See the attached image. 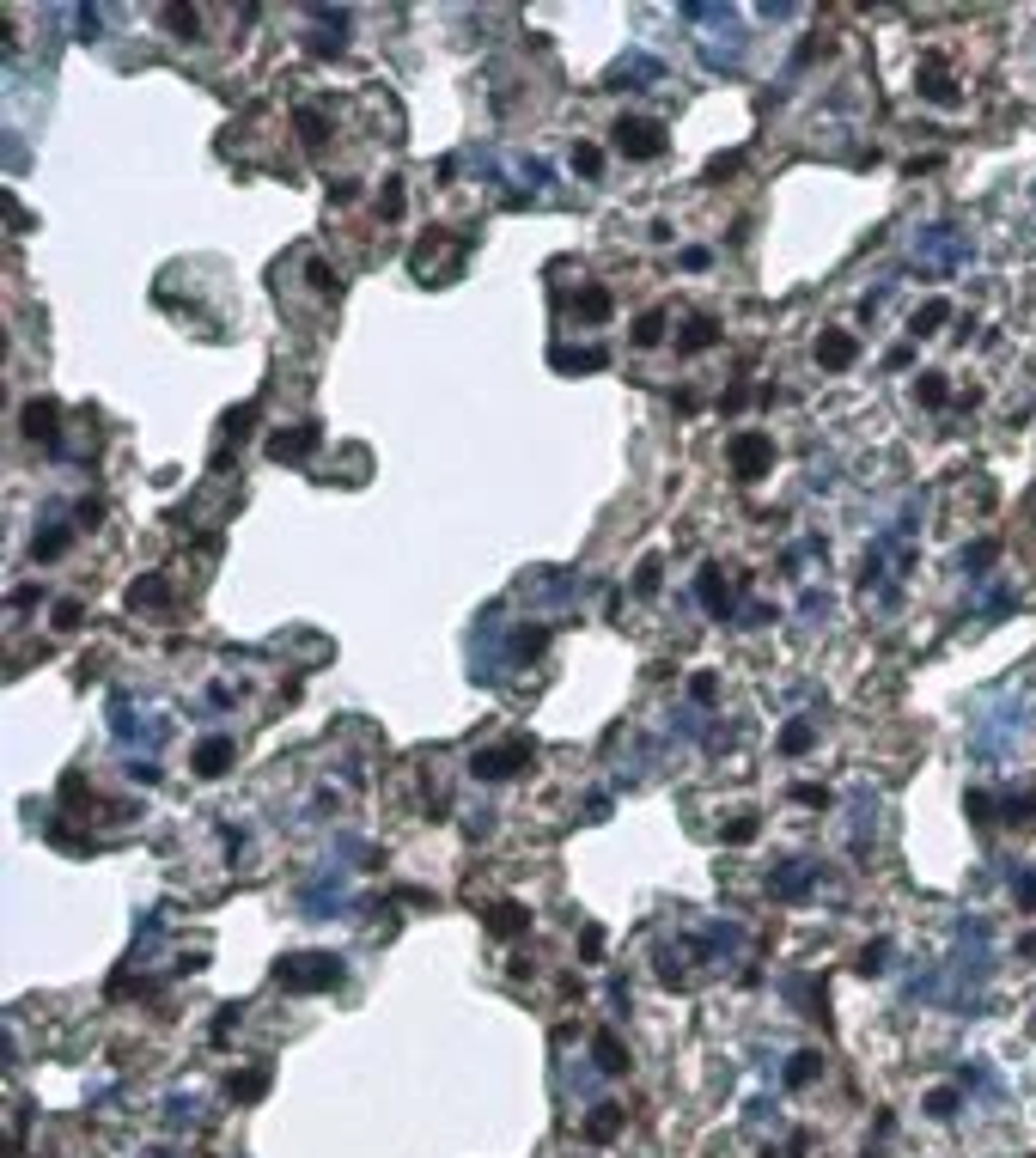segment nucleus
Here are the masks:
<instances>
[{"label": "nucleus", "mask_w": 1036, "mask_h": 1158, "mask_svg": "<svg viewBox=\"0 0 1036 1158\" xmlns=\"http://www.w3.org/2000/svg\"><path fill=\"white\" fill-rule=\"evenodd\" d=\"M347 969H342V957L336 952H293V957H280L275 963V982L287 994H323V988H336Z\"/></svg>", "instance_id": "obj_1"}, {"label": "nucleus", "mask_w": 1036, "mask_h": 1158, "mask_svg": "<svg viewBox=\"0 0 1036 1158\" xmlns=\"http://www.w3.org/2000/svg\"><path fill=\"white\" fill-rule=\"evenodd\" d=\"M531 756H537V744H531V738H513V744H500V750H476V756H470V775H476V781H506V775H518Z\"/></svg>", "instance_id": "obj_2"}, {"label": "nucleus", "mask_w": 1036, "mask_h": 1158, "mask_svg": "<svg viewBox=\"0 0 1036 1158\" xmlns=\"http://www.w3.org/2000/svg\"><path fill=\"white\" fill-rule=\"evenodd\" d=\"M610 135H616L622 159H658V153H664V129H658L653 116H622Z\"/></svg>", "instance_id": "obj_3"}, {"label": "nucleus", "mask_w": 1036, "mask_h": 1158, "mask_svg": "<svg viewBox=\"0 0 1036 1158\" xmlns=\"http://www.w3.org/2000/svg\"><path fill=\"white\" fill-rule=\"evenodd\" d=\"M768 464H774V440L768 433H738L731 440V470H738V482H756V476H768Z\"/></svg>", "instance_id": "obj_4"}, {"label": "nucleus", "mask_w": 1036, "mask_h": 1158, "mask_svg": "<svg viewBox=\"0 0 1036 1158\" xmlns=\"http://www.w3.org/2000/svg\"><path fill=\"white\" fill-rule=\"evenodd\" d=\"M19 427H25V440L55 445V433H62V403H55V397H31L25 415H19Z\"/></svg>", "instance_id": "obj_5"}, {"label": "nucleus", "mask_w": 1036, "mask_h": 1158, "mask_svg": "<svg viewBox=\"0 0 1036 1158\" xmlns=\"http://www.w3.org/2000/svg\"><path fill=\"white\" fill-rule=\"evenodd\" d=\"M317 440H323V433H317L311 421H299V427H287V433L269 440V457H275V464H299V457H311V445H317Z\"/></svg>", "instance_id": "obj_6"}, {"label": "nucleus", "mask_w": 1036, "mask_h": 1158, "mask_svg": "<svg viewBox=\"0 0 1036 1158\" xmlns=\"http://www.w3.org/2000/svg\"><path fill=\"white\" fill-rule=\"evenodd\" d=\"M482 920H488V933H494V939H518V933H531V909H524V902H513V896H506V902H494Z\"/></svg>", "instance_id": "obj_7"}, {"label": "nucleus", "mask_w": 1036, "mask_h": 1158, "mask_svg": "<svg viewBox=\"0 0 1036 1158\" xmlns=\"http://www.w3.org/2000/svg\"><path fill=\"white\" fill-rule=\"evenodd\" d=\"M854 354H860V348H854L848 330H823V336H817V366H829V373L854 366Z\"/></svg>", "instance_id": "obj_8"}, {"label": "nucleus", "mask_w": 1036, "mask_h": 1158, "mask_svg": "<svg viewBox=\"0 0 1036 1158\" xmlns=\"http://www.w3.org/2000/svg\"><path fill=\"white\" fill-rule=\"evenodd\" d=\"M232 756H238L232 738H207V744L196 750V775H202V781H220V775L232 768Z\"/></svg>", "instance_id": "obj_9"}, {"label": "nucleus", "mask_w": 1036, "mask_h": 1158, "mask_svg": "<svg viewBox=\"0 0 1036 1158\" xmlns=\"http://www.w3.org/2000/svg\"><path fill=\"white\" fill-rule=\"evenodd\" d=\"M591 1055H597V1073H610V1079H616V1073H628V1049H622L610 1030H597V1036H591Z\"/></svg>", "instance_id": "obj_10"}, {"label": "nucleus", "mask_w": 1036, "mask_h": 1158, "mask_svg": "<svg viewBox=\"0 0 1036 1158\" xmlns=\"http://www.w3.org/2000/svg\"><path fill=\"white\" fill-rule=\"evenodd\" d=\"M165 598H171V585H165L159 574H146V579H135V585H129V610H159Z\"/></svg>", "instance_id": "obj_11"}, {"label": "nucleus", "mask_w": 1036, "mask_h": 1158, "mask_svg": "<svg viewBox=\"0 0 1036 1158\" xmlns=\"http://www.w3.org/2000/svg\"><path fill=\"white\" fill-rule=\"evenodd\" d=\"M549 360H555V373H597V366H604L597 348H555Z\"/></svg>", "instance_id": "obj_12"}, {"label": "nucleus", "mask_w": 1036, "mask_h": 1158, "mask_svg": "<svg viewBox=\"0 0 1036 1158\" xmlns=\"http://www.w3.org/2000/svg\"><path fill=\"white\" fill-rule=\"evenodd\" d=\"M305 281H311V293H317V299H336V293H342V274L330 269L323 256H311V263H305Z\"/></svg>", "instance_id": "obj_13"}, {"label": "nucleus", "mask_w": 1036, "mask_h": 1158, "mask_svg": "<svg viewBox=\"0 0 1036 1158\" xmlns=\"http://www.w3.org/2000/svg\"><path fill=\"white\" fill-rule=\"evenodd\" d=\"M695 592H701V604H707L714 616H725V610H731V598H725V585H720V567H707V574L695 579Z\"/></svg>", "instance_id": "obj_14"}, {"label": "nucleus", "mask_w": 1036, "mask_h": 1158, "mask_svg": "<svg viewBox=\"0 0 1036 1158\" xmlns=\"http://www.w3.org/2000/svg\"><path fill=\"white\" fill-rule=\"evenodd\" d=\"M299 140H305L311 153H323V140H330V122H323V110H299Z\"/></svg>", "instance_id": "obj_15"}, {"label": "nucleus", "mask_w": 1036, "mask_h": 1158, "mask_svg": "<svg viewBox=\"0 0 1036 1158\" xmlns=\"http://www.w3.org/2000/svg\"><path fill=\"white\" fill-rule=\"evenodd\" d=\"M159 19H165L177 37H202V13H196V6H165Z\"/></svg>", "instance_id": "obj_16"}, {"label": "nucleus", "mask_w": 1036, "mask_h": 1158, "mask_svg": "<svg viewBox=\"0 0 1036 1158\" xmlns=\"http://www.w3.org/2000/svg\"><path fill=\"white\" fill-rule=\"evenodd\" d=\"M634 341H640V348H658V341H664V311H640V317H634Z\"/></svg>", "instance_id": "obj_17"}, {"label": "nucleus", "mask_w": 1036, "mask_h": 1158, "mask_svg": "<svg viewBox=\"0 0 1036 1158\" xmlns=\"http://www.w3.org/2000/svg\"><path fill=\"white\" fill-rule=\"evenodd\" d=\"M586 1134H591V1140H610V1134H622V1110H616V1103H597V1116L586 1122Z\"/></svg>", "instance_id": "obj_18"}, {"label": "nucleus", "mask_w": 1036, "mask_h": 1158, "mask_svg": "<svg viewBox=\"0 0 1036 1158\" xmlns=\"http://www.w3.org/2000/svg\"><path fill=\"white\" fill-rule=\"evenodd\" d=\"M573 311H580L586 323H597V317H610V293H604V287H586V293L573 299Z\"/></svg>", "instance_id": "obj_19"}, {"label": "nucleus", "mask_w": 1036, "mask_h": 1158, "mask_svg": "<svg viewBox=\"0 0 1036 1158\" xmlns=\"http://www.w3.org/2000/svg\"><path fill=\"white\" fill-rule=\"evenodd\" d=\"M817 1073H823V1055H811V1049H805V1055H793V1067H787V1086H811Z\"/></svg>", "instance_id": "obj_20"}, {"label": "nucleus", "mask_w": 1036, "mask_h": 1158, "mask_svg": "<svg viewBox=\"0 0 1036 1158\" xmlns=\"http://www.w3.org/2000/svg\"><path fill=\"white\" fill-rule=\"evenodd\" d=\"M263 1091H269V1073H263V1067H250V1073H232V1097H244V1103H250V1097H263Z\"/></svg>", "instance_id": "obj_21"}, {"label": "nucleus", "mask_w": 1036, "mask_h": 1158, "mask_svg": "<svg viewBox=\"0 0 1036 1158\" xmlns=\"http://www.w3.org/2000/svg\"><path fill=\"white\" fill-rule=\"evenodd\" d=\"M811 744H817V732H811L805 719H793V726L781 732V750H787V756H805V750H811Z\"/></svg>", "instance_id": "obj_22"}, {"label": "nucleus", "mask_w": 1036, "mask_h": 1158, "mask_svg": "<svg viewBox=\"0 0 1036 1158\" xmlns=\"http://www.w3.org/2000/svg\"><path fill=\"white\" fill-rule=\"evenodd\" d=\"M945 317H951V306H945V299H927V306L915 311V336H927V330H939Z\"/></svg>", "instance_id": "obj_23"}, {"label": "nucleus", "mask_w": 1036, "mask_h": 1158, "mask_svg": "<svg viewBox=\"0 0 1036 1158\" xmlns=\"http://www.w3.org/2000/svg\"><path fill=\"white\" fill-rule=\"evenodd\" d=\"M379 214H384V220H397V214H403V177H384V189H379Z\"/></svg>", "instance_id": "obj_24"}, {"label": "nucleus", "mask_w": 1036, "mask_h": 1158, "mask_svg": "<svg viewBox=\"0 0 1036 1158\" xmlns=\"http://www.w3.org/2000/svg\"><path fill=\"white\" fill-rule=\"evenodd\" d=\"M62 549H68V531H37V543H31V555H37V561H55V555H62Z\"/></svg>", "instance_id": "obj_25"}, {"label": "nucleus", "mask_w": 1036, "mask_h": 1158, "mask_svg": "<svg viewBox=\"0 0 1036 1158\" xmlns=\"http://www.w3.org/2000/svg\"><path fill=\"white\" fill-rule=\"evenodd\" d=\"M915 397H921L927 409H939V403H945V378H939V373H921V378H915Z\"/></svg>", "instance_id": "obj_26"}, {"label": "nucleus", "mask_w": 1036, "mask_h": 1158, "mask_svg": "<svg viewBox=\"0 0 1036 1158\" xmlns=\"http://www.w3.org/2000/svg\"><path fill=\"white\" fill-rule=\"evenodd\" d=\"M658 579H664V561H658V555H647V561L634 567V592H658Z\"/></svg>", "instance_id": "obj_27"}, {"label": "nucleus", "mask_w": 1036, "mask_h": 1158, "mask_svg": "<svg viewBox=\"0 0 1036 1158\" xmlns=\"http://www.w3.org/2000/svg\"><path fill=\"white\" fill-rule=\"evenodd\" d=\"M683 348H689V354H695V348H714V323H707V317H695L689 330H683Z\"/></svg>", "instance_id": "obj_28"}, {"label": "nucleus", "mask_w": 1036, "mask_h": 1158, "mask_svg": "<svg viewBox=\"0 0 1036 1158\" xmlns=\"http://www.w3.org/2000/svg\"><path fill=\"white\" fill-rule=\"evenodd\" d=\"M725 842H731V848L756 842V818H731V823H725Z\"/></svg>", "instance_id": "obj_29"}, {"label": "nucleus", "mask_w": 1036, "mask_h": 1158, "mask_svg": "<svg viewBox=\"0 0 1036 1158\" xmlns=\"http://www.w3.org/2000/svg\"><path fill=\"white\" fill-rule=\"evenodd\" d=\"M79 616H86V604H79V598H62V604H55V628H79Z\"/></svg>", "instance_id": "obj_30"}, {"label": "nucleus", "mask_w": 1036, "mask_h": 1158, "mask_svg": "<svg viewBox=\"0 0 1036 1158\" xmlns=\"http://www.w3.org/2000/svg\"><path fill=\"white\" fill-rule=\"evenodd\" d=\"M927 1116H939V1122H945V1116H957V1091H932V1097H927Z\"/></svg>", "instance_id": "obj_31"}, {"label": "nucleus", "mask_w": 1036, "mask_h": 1158, "mask_svg": "<svg viewBox=\"0 0 1036 1158\" xmlns=\"http://www.w3.org/2000/svg\"><path fill=\"white\" fill-rule=\"evenodd\" d=\"M543 641H549L543 628H524V634L513 641V652H518V659H531V652H543Z\"/></svg>", "instance_id": "obj_32"}, {"label": "nucleus", "mask_w": 1036, "mask_h": 1158, "mask_svg": "<svg viewBox=\"0 0 1036 1158\" xmlns=\"http://www.w3.org/2000/svg\"><path fill=\"white\" fill-rule=\"evenodd\" d=\"M884 957H890V945H884V939H878V945H865V952H860V969H865V976H878V969H884Z\"/></svg>", "instance_id": "obj_33"}, {"label": "nucleus", "mask_w": 1036, "mask_h": 1158, "mask_svg": "<svg viewBox=\"0 0 1036 1158\" xmlns=\"http://www.w3.org/2000/svg\"><path fill=\"white\" fill-rule=\"evenodd\" d=\"M597 165H604V153H597V147H573V171L597 177Z\"/></svg>", "instance_id": "obj_34"}, {"label": "nucleus", "mask_w": 1036, "mask_h": 1158, "mask_svg": "<svg viewBox=\"0 0 1036 1158\" xmlns=\"http://www.w3.org/2000/svg\"><path fill=\"white\" fill-rule=\"evenodd\" d=\"M1031 811H1036V799H1031V793H1024V799H1006V823H1024Z\"/></svg>", "instance_id": "obj_35"}, {"label": "nucleus", "mask_w": 1036, "mask_h": 1158, "mask_svg": "<svg viewBox=\"0 0 1036 1158\" xmlns=\"http://www.w3.org/2000/svg\"><path fill=\"white\" fill-rule=\"evenodd\" d=\"M98 31H104V13H92V6H79V37L92 43V37H98Z\"/></svg>", "instance_id": "obj_36"}, {"label": "nucleus", "mask_w": 1036, "mask_h": 1158, "mask_svg": "<svg viewBox=\"0 0 1036 1158\" xmlns=\"http://www.w3.org/2000/svg\"><path fill=\"white\" fill-rule=\"evenodd\" d=\"M768 885L781 890V896H798V890H805V878H798V872H781V878H768Z\"/></svg>", "instance_id": "obj_37"}, {"label": "nucleus", "mask_w": 1036, "mask_h": 1158, "mask_svg": "<svg viewBox=\"0 0 1036 1158\" xmlns=\"http://www.w3.org/2000/svg\"><path fill=\"white\" fill-rule=\"evenodd\" d=\"M798 805H829V786H811V781H805V786H798Z\"/></svg>", "instance_id": "obj_38"}, {"label": "nucleus", "mask_w": 1036, "mask_h": 1158, "mask_svg": "<svg viewBox=\"0 0 1036 1158\" xmlns=\"http://www.w3.org/2000/svg\"><path fill=\"white\" fill-rule=\"evenodd\" d=\"M988 561H994V543H975V549L964 555V567H988Z\"/></svg>", "instance_id": "obj_39"}, {"label": "nucleus", "mask_w": 1036, "mask_h": 1158, "mask_svg": "<svg viewBox=\"0 0 1036 1158\" xmlns=\"http://www.w3.org/2000/svg\"><path fill=\"white\" fill-rule=\"evenodd\" d=\"M689 695H695V701H714V695H720V683H714V677H695Z\"/></svg>", "instance_id": "obj_40"}]
</instances>
